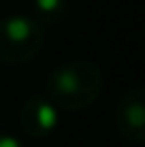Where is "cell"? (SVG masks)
Returning a JSON list of instances; mask_svg holds the SVG:
<instances>
[{
  "label": "cell",
  "mask_w": 145,
  "mask_h": 147,
  "mask_svg": "<svg viewBox=\"0 0 145 147\" xmlns=\"http://www.w3.org/2000/svg\"><path fill=\"white\" fill-rule=\"evenodd\" d=\"M115 128L126 141L141 145L145 141V90L134 85L115 107Z\"/></svg>",
  "instance_id": "3"
},
{
  "label": "cell",
  "mask_w": 145,
  "mask_h": 147,
  "mask_svg": "<svg viewBox=\"0 0 145 147\" xmlns=\"http://www.w3.org/2000/svg\"><path fill=\"white\" fill-rule=\"evenodd\" d=\"M103 92V73L88 60H71L47 75L43 96L58 111H83L92 107Z\"/></svg>",
  "instance_id": "1"
},
{
  "label": "cell",
  "mask_w": 145,
  "mask_h": 147,
  "mask_svg": "<svg viewBox=\"0 0 145 147\" xmlns=\"http://www.w3.org/2000/svg\"><path fill=\"white\" fill-rule=\"evenodd\" d=\"M45 45V28L30 15L0 17V64L17 66L30 62Z\"/></svg>",
  "instance_id": "2"
},
{
  "label": "cell",
  "mask_w": 145,
  "mask_h": 147,
  "mask_svg": "<svg viewBox=\"0 0 145 147\" xmlns=\"http://www.w3.org/2000/svg\"><path fill=\"white\" fill-rule=\"evenodd\" d=\"M68 0H32V15L30 17L41 26H51L66 17Z\"/></svg>",
  "instance_id": "5"
},
{
  "label": "cell",
  "mask_w": 145,
  "mask_h": 147,
  "mask_svg": "<svg viewBox=\"0 0 145 147\" xmlns=\"http://www.w3.org/2000/svg\"><path fill=\"white\" fill-rule=\"evenodd\" d=\"M19 126L34 139L49 136L60 126V111L43 94H32L19 107Z\"/></svg>",
  "instance_id": "4"
},
{
  "label": "cell",
  "mask_w": 145,
  "mask_h": 147,
  "mask_svg": "<svg viewBox=\"0 0 145 147\" xmlns=\"http://www.w3.org/2000/svg\"><path fill=\"white\" fill-rule=\"evenodd\" d=\"M0 147H26V145L11 134H0Z\"/></svg>",
  "instance_id": "6"
}]
</instances>
